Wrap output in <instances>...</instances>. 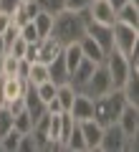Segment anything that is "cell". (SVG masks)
I'll return each mask as SVG.
<instances>
[{
  "mask_svg": "<svg viewBox=\"0 0 139 152\" xmlns=\"http://www.w3.org/2000/svg\"><path fill=\"white\" fill-rule=\"evenodd\" d=\"M86 8L84 10H61L58 15L53 18V28H51V36L58 41L61 46L68 43H79L86 33Z\"/></svg>",
  "mask_w": 139,
  "mask_h": 152,
  "instance_id": "obj_1",
  "label": "cell"
},
{
  "mask_svg": "<svg viewBox=\"0 0 139 152\" xmlns=\"http://www.w3.org/2000/svg\"><path fill=\"white\" fill-rule=\"evenodd\" d=\"M124 104H127V102H124V96H122L119 89H114V91L94 99V119H96L101 127L114 124V122L119 119V114H122Z\"/></svg>",
  "mask_w": 139,
  "mask_h": 152,
  "instance_id": "obj_2",
  "label": "cell"
},
{
  "mask_svg": "<svg viewBox=\"0 0 139 152\" xmlns=\"http://www.w3.org/2000/svg\"><path fill=\"white\" fill-rule=\"evenodd\" d=\"M111 48L119 51L122 56H129L132 51H137L139 48V28L116 20L111 26Z\"/></svg>",
  "mask_w": 139,
  "mask_h": 152,
  "instance_id": "obj_3",
  "label": "cell"
},
{
  "mask_svg": "<svg viewBox=\"0 0 139 152\" xmlns=\"http://www.w3.org/2000/svg\"><path fill=\"white\" fill-rule=\"evenodd\" d=\"M81 94H86L89 99H99L104 96V94L114 91V84H111V76L106 74V69H104V64H99L96 69H94V74L89 76V81L84 84V86L79 89Z\"/></svg>",
  "mask_w": 139,
  "mask_h": 152,
  "instance_id": "obj_4",
  "label": "cell"
},
{
  "mask_svg": "<svg viewBox=\"0 0 139 152\" xmlns=\"http://www.w3.org/2000/svg\"><path fill=\"white\" fill-rule=\"evenodd\" d=\"M104 69H106V74L111 76V84L114 89H122V84L127 81L129 71H132V66H129L127 56H122L119 51H106V58H104Z\"/></svg>",
  "mask_w": 139,
  "mask_h": 152,
  "instance_id": "obj_5",
  "label": "cell"
},
{
  "mask_svg": "<svg viewBox=\"0 0 139 152\" xmlns=\"http://www.w3.org/2000/svg\"><path fill=\"white\" fill-rule=\"evenodd\" d=\"M124 140H127V134L122 132V127H119L116 122H114V124H106L104 127V134H101L99 150H104V152H122Z\"/></svg>",
  "mask_w": 139,
  "mask_h": 152,
  "instance_id": "obj_6",
  "label": "cell"
},
{
  "mask_svg": "<svg viewBox=\"0 0 139 152\" xmlns=\"http://www.w3.org/2000/svg\"><path fill=\"white\" fill-rule=\"evenodd\" d=\"M86 10H89V18L96 23H104V26H114L116 23V10L109 5V0H91Z\"/></svg>",
  "mask_w": 139,
  "mask_h": 152,
  "instance_id": "obj_7",
  "label": "cell"
},
{
  "mask_svg": "<svg viewBox=\"0 0 139 152\" xmlns=\"http://www.w3.org/2000/svg\"><path fill=\"white\" fill-rule=\"evenodd\" d=\"M86 13H89V10H86ZM86 36H91L104 51H111V26L96 23V20H91V18L86 15Z\"/></svg>",
  "mask_w": 139,
  "mask_h": 152,
  "instance_id": "obj_8",
  "label": "cell"
},
{
  "mask_svg": "<svg viewBox=\"0 0 139 152\" xmlns=\"http://www.w3.org/2000/svg\"><path fill=\"white\" fill-rule=\"evenodd\" d=\"M116 124L122 127V132L127 137L139 134V107H134V104H124V109H122V114H119Z\"/></svg>",
  "mask_w": 139,
  "mask_h": 152,
  "instance_id": "obj_9",
  "label": "cell"
},
{
  "mask_svg": "<svg viewBox=\"0 0 139 152\" xmlns=\"http://www.w3.org/2000/svg\"><path fill=\"white\" fill-rule=\"evenodd\" d=\"M25 86H28V81H25V79H20V76H0V94H3V104L10 102V99L23 96Z\"/></svg>",
  "mask_w": 139,
  "mask_h": 152,
  "instance_id": "obj_10",
  "label": "cell"
},
{
  "mask_svg": "<svg viewBox=\"0 0 139 152\" xmlns=\"http://www.w3.org/2000/svg\"><path fill=\"white\" fill-rule=\"evenodd\" d=\"M71 117L74 122H84V119H94V99H89L86 94L76 91L74 96V104H71Z\"/></svg>",
  "mask_w": 139,
  "mask_h": 152,
  "instance_id": "obj_11",
  "label": "cell"
},
{
  "mask_svg": "<svg viewBox=\"0 0 139 152\" xmlns=\"http://www.w3.org/2000/svg\"><path fill=\"white\" fill-rule=\"evenodd\" d=\"M79 127H81V134H84L86 150H99V145H101V134H104V127L99 124L96 119H84V122H79Z\"/></svg>",
  "mask_w": 139,
  "mask_h": 152,
  "instance_id": "obj_12",
  "label": "cell"
},
{
  "mask_svg": "<svg viewBox=\"0 0 139 152\" xmlns=\"http://www.w3.org/2000/svg\"><path fill=\"white\" fill-rule=\"evenodd\" d=\"M38 10H41V8H38V0H20V3L10 10V20L20 28L23 23L33 20V15H36Z\"/></svg>",
  "mask_w": 139,
  "mask_h": 152,
  "instance_id": "obj_13",
  "label": "cell"
},
{
  "mask_svg": "<svg viewBox=\"0 0 139 152\" xmlns=\"http://www.w3.org/2000/svg\"><path fill=\"white\" fill-rule=\"evenodd\" d=\"M36 48H38V61L51 64V61L61 53V48H63V46H61L53 36H43V38H38V41H36Z\"/></svg>",
  "mask_w": 139,
  "mask_h": 152,
  "instance_id": "obj_14",
  "label": "cell"
},
{
  "mask_svg": "<svg viewBox=\"0 0 139 152\" xmlns=\"http://www.w3.org/2000/svg\"><path fill=\"white\" fill-rule=\"evenodd\" d=\"M94 69H96V64H94V61H89V58H81V61H79V66H76V69L68 74V84L76 89V91H79V89L84 86L86 81H89V76L94 74Z\"/></svg>",
  "mask_w": 139,
  "mask_h": 152,
  "instance_id": "obj_15",
  "label": "cell"
},
{
  "mask_svg": "<svg viewBox=\"0 0 139 152\" xmlns=\"http://www.w3.org/2000/svg\"><path fill=\"white\" fill-rule=\"evenodd\" d=\"M122 96L127 104H134V107H139V69H132L127 76V81L122 84Z\"/></svg>",
  "mask_w": 139,
  "mask_h": 152,
  "instance_id": "obj_16",
  "label": "cell"
},
{
  "mask_svg": "<svg viewBox=\"0 0 139 152\" xmlns=\"http://www.w3.org/2000/svg\"><path fill=\"white\" fill-rule=\"evenodd\" d=\"M79 48H81V53H84V58H89V61H94V64H104V58H106V51L101 48V46L94 41L91 36H86L84 33V38L79 41Z\"/></svg>",
  "mask_w": 139,
  "mask_h": 152,
  "instance_id": "obj_17",
  "label": "cell"
},
{
  "mask_svg": "<svg viewBox=\"0 0 139 152\" xmlns=\"http://www.w3.org/2000/svg\"><path fill=\"white\" fill-rule=\"evenodd\" d=\"M48 79L56 84V86H61V84L68 81V69H66L63 53H58V56H56V58L48 64Z\"/></svg>",
  "mask_w": 139,
  "mask_h": 152,
  "instance_id": "obj_18",
  "label": "cell"
},
{
  "mask_svg": "<svg viewBox=\"0 0 139 152\" xmlns=\"http://www.w3.org/2000/svg\"><path fill=\"white\" fill-rule=\"evenodd\" d=\"M116 20L139 28V3H137V0H129V3H124V5L119 8V10H116Z\"/></svg>",
  "mask_w": 139,
  "mask_h": 152,
  "instance_id": "obj_19",
  "label": "cell"
},
{
  "mask_svg": "<svg viewBox=\"0 0 139 152\" xmlns=\"http://www.w3.org/2000/svg\"><path fill=\"white\" fill-rule=\"evenodd\" d=\"M48 79V64H43V61H31V69H28V76H25V81L28 84H41Z\"/></svg>",
  "mask_w": 139,
  "mask_h": 152,
  "instance_id": "obj_20",
  "label": "cell"
},
{
  "mask_svg": "<svg viewBox=\"0 0 139 152\" xmlns=\"http://www.w3.org/2000/svg\"><path fill=\"white\" fill-rule=\"evenodd\" d=\"M63 150H74V152H84L86 150V142H84V134H81L79 122L74 124V129H71L68 137L63 140Z\"/></svg>",
  "mask_w": 139,
  "mask_h": 152,
  "instance_id": "obj_21",
  "label": "cell"
},
{
  "mask_svg": "<svg viewBox=\"0 0 139 152\" xmlns=\"http://www.w3.org/2000/svg\"><path fill=\"white\" fill-rule=\"evenodd\" d=\"M53 18H56V15H51V13H43V10H38L36 15H33V26H36V31H38V38L51 36V28H53Z\"/></svg>",
  "mask_w": 139,
  "mask_h": 152,
  "instance_id": "obj_22",
  "label": "cell"
},
{
  "mask_svg": "<svg viewBox=\"0 0 139 152\" xmlns=\"http://www.w3.org/2000/svg\"><path fill=\"white\" fill-rule=\"evenodd\" d=\"M61 53H63V61H66V69H68V74L79 66V61L84 58V53H81V48H79V43H68V46H63L61 48Z\"/></svg>",
  "mask_w": 139,
  "mask_h": 152,
  "instance_id": "obj_23",
  "label": "cell"
},
{
  "mask_svg": "<svg viewBox=\"0 0 139 152\" xmlns=\"http://www.w3.org/2000/svg\"><path fill=\"white\" fill-rule=\"evenodd\" d=\"M74 96H76V89L71 86L68 81L61 84V86H56V99H58V104H61V109H63V112H68V109H71Z\"/></svg>",
  "mask_w": 139,
  "mask_h": 152,
  "instance_id": "obj_24",
  "label": "cell"
},
{
  "mask_svg": "<svg viewBox=\"0 0 139 152\" xmlns=\"http://www.w3.org/2000/svg\"><path fill=\"white\" fill-rule=\"evenodd\" d=\"M20 132L15 129V127H13L10 132H5V134L0 137V150L3 152H18V145H20Z\"/></svg>",
  "mask_w": 139,
  "mask_h": 152,
  "instance_id": "obj_25",
  "label": "cell"
},
{
  "mask_svg": "<svg viewBox=\"0 0 139 152\" xmlns=\"http://www.w3.org/2000/svg\"><path fill=\"white\" fill-rule=\"evenodd\" d=\"M18 64H20V58H15L13 53H3L0 56V76H15Z\"/></svg>",
  "mask_w": 139,
  "mask_h": 152,
  "instance_id": "obj_26",
  "label": "cell"
},
{
  "mask_svg": "<svg viewBox=\"0 0 139 152\" xmlns=\"http://www.w3.org/2000/svg\"><path fill=\"white\" fill-rule=\"evenodd\" d=\"M13 127H15L20 134H28V132L33 129V119H31V114L23 109V112H18V114H13Z\"/></svg>",
  "mask_w": 139,
  "mask_h": 152,
  "instance_id": "obj_27",
  "label": "cell"
},
{
  "mask_svg": "<svg viewBox=\"0 0 139 152\" xmlns=\"http://www.w3.org/2000/svg\"><path fill=\"white\" fill-rule=\"evenodd\" d=\"M36 94L41 96V102H43V104H48L51 99L56 96V84L51 81V79H46V81L36 84Z\"/></svg>",
  "mask_w": 139,
  "mask_h": 152,
  "instance_id": "obj_28",
  "label": "cell"
},
{
  "mask_svg": "<svg viewBox=\"0 0 139 152\" xmlns=\"http://www.w3.org/2000/svg\"><path fill=\"white\" fill-rule=\"evenodd\" d=\"M38 8H41L43 13L58 15L61 10H66V0H38Z\"/></svg>",
  "mask_w": 139,
  "mask_h": 152,
  "instance_id": "obj_29",
  "label": "cell"
},
{
  "mask_svg": "<svg viewBox=\"0 0 139 152\" xmlns=\"http://www.w3.org/2000/svg\"><path fill=\"white\" fill-rule=\"evenodd\" d=\"M20 38L25 43H36L38 41V31H36V26H33V20H28V23L20 26Z\"/></svg>",
  "mask_w": 139,
  "mask_h": 152,
  "instance_id": "obj_30",
  "label": "cell"
},
{
  "mask_svg": "<svg viewBox=\"0 0 139 152\" xmlns=\"http://www.w3.org/2000/svg\"><path fill=\"white\" fill-rule=\"evenodd\" d=\"M25 48H28V43H25V41H23L20 36H18L15 41H13V43L8 46V51H5V53H13V56H15V58H23V56H25Z\"/></svg>",
  "mask_w": 139,
  "mask_h": 152,
  "instance_id": "obj_31",
  "label": "cell"
},
{
  "mask_svg": "<svg viewBox=\"0 0 139 152\" xmlns=\"http://www.w3.org/2000/svg\"><path fill=\"white\" fill-rule=\"evenodd\" d=\"M10 129H13V114L5 107H0V137L5 134V132H10Z\"/></svg>",
  "mask_w": 139,
  "mask_h": 152,
  "instance_id": "obj_32",
  "label": "cell"
},
{
  "mask_svg": "<svg viewBox=\"0 0 139 152\" xmlns=\"http://www.w3.org/2000/svg\"><path fill=\"white\" fill-rule=\"evenodd\" d=\"M18 152H38V150H36V142H33V134H31V132L20 137V145H18Z\"/></svg>",
  "mask_w": 139,
  "mask_h": 152,
  "instance_id": "obj_33",
  "label": "cell"
},
{
  "mask_svg": "<svg viewBox=\"0 0 139 152\" xmlns=\"http://www.w3.org/2000/svg\"><path fill=\"white\" fill-rule=\"evenodd\" d=\"M91 0H66V8L68 10H84V8H89Z\"/></svg>",
  "mask_w": 139,
  "mask_h": 152,
  "instance_id": "obj_34",
  "label": "cell"
},
{
  "mask_svg": "<svg viewBox=\"0 0 139 152\" xmlns=\"http://www.w3.org/2000/svg\"><path fill=\"white\" fill-rule=\"evenodd\" d=\"M10 23H13V20H10V10H3V8H0V33L5 31Z\"/></svg>",
  "mask_w": 139,
  "mask_h": 152,
  "instance_id": "obj_35",
  "label": "cell"
},
{
  "mask_svg": "<svg viewBox=\"0 0 139 152\" xmlns=\"http://www.w3.org/2000/svg\"><path fill=\"white\" fill-rule=\"evenodd\" d=\"M18 3H20V0H0V8H3V10H13Z\"/></svg>",
  "mask_w": 139,
  "mask_h": 152,
  "instance_id": "obj_36",
  "label": "cell"
},
{
  "mask_svg": "<svg viewBox=\"0 0 139 152\" xmlns=\"http://www.w3.org/2000/svg\"><path fill=\"white\" fill-rule=\"evenodd\" d=\"M124 3H129V0H109V5H111L114 10H119V8H122Z\"/></svg>",
  "mask_w": 139,
  "mask_h": 152,
  "instance_id": "obj_37",
  "label": "cell"
},
{
  "mask_svg": "<svg viewBox=\"0 0 139 152\" xmlns=\"http://www.w3.org/2000/svg\"><path fill=\"white\" fill-rule=\"evenodd\" d=\"M5 53V43H3V36H0V56Z\"/></svg>",
  "mask_w": 139,
  "mask_h": 152,
  "instance_id": "obj_38",
  "label": "cell"
}]
</instances>
